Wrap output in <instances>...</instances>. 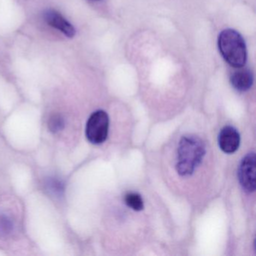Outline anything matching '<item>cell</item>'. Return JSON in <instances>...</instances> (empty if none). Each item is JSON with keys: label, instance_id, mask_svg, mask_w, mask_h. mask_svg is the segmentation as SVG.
Instances as JSON below:
<instances>
[{"label": "cell", "instance_id": "1", "mask_svg": "<svg viewBox=\"0 0 256 256\" xmlns=\"http://www.w3.org/2000/svg\"><path fill=\"white\" fill-rule=\"evenodd\" d=\"M205 154L206 146L200 138L192 134L184 136L178 145L176 172L182 176L192 174L203 161Z\"/></svg>", "mask_w": 256, "mask_h": 256}, {"label": "cell", "instance_id": "2", "mask_svg": "<svg viewBox=\"0 0 256 256\" xmlns=\"http://www.w3.org/2000/svg\"><path fill=\"white\" fill-rule=\"evenodd\" d=\"M218 46L224 60L234 68H242L246 62L247 52L242 36L234 30H224L218 36Z\"/></svg>", "mask_w": 256, "mask_h": 256}, {"label": "cell", "instance_id": "3", "mask_svg": "<svg viewBox=\"0 0 256 256\" xmlns=\"http://www.w3.org/2000/svg\"><path fill=\"white\" fill-rule=\"evenodd\" d=\"M108 128V115L104 110H96L90 116L86 124V138L94 144H102L107 139Z\"/></svg>", "mask_w": 256, "mask_h": 256}, {"label": "cell", "instance_id": "4", "mask_svg": "<svg viewBox=\"0 0 256 256\" xmlns=\"http://www.w3.org/2000/svg\"><path fill=\"white\" fill-rule=\"evenodd\" d=\"M256 154L250 152L242 158L238 168V180L242 190L248 193L256 190Z\"/></svg>", "mask_w": 256, "mask_h": 256}, {"label": "cell", "instance_id": "5", "mask_svg": "<svg viewBox=\"0 0 256 256\" xmlns=\"http://www.w3.org/2000/svg\"><path fill=\"white\" fill-rule=\"evenodd\" d=\"M218 146L226 154H233L238 150L240 142L239 132L234 127L224 126L218 134Z\"/></svg>", "mask_w": 256, "mask_h": 256}, {"label": "cell", "instance_id": "6", "mask_svg": "<svg viewBox=\"0 0 256 256\" xmlns=\"http://www.w3.org/2000/svg\"><path fill=\"white\" fill-rule=\"evenodd\" d=\"M43 17L48 24L60 31L68 38H72L76 35L74 26L58 12L52 10H47Z\"/></svg>", "mask_w": 256, "mask_h": 256}, {"label": "cell", "instance_id": "7", "mask_svg": "<svg viewBox=\"0 0 256 256\" xmlns=\"http://www.w3.org/2000/svg\"><path fill=\"white\" fill-rule=\"evenodd\" d=\"M252 72L250 70H240L235 71L230 76V82L233 88L240 92H246L251 88L253 84Z\"/></svg>", "mask_w": 256, "mask_h": 256}, {"label": "cell", "instance_id": "8", "mask_svg": "<svg viewBox=\"0 0 256 256\" xmlns=\"http://www.w3.org/2000/svg\"><path fill=\"white\" fill-rule=\"evenodd\" d=\"M46 190L55 197H62L65 191V186L60 180L50 178L46 182Z\"/></svg>", "mask_w": 256, "mask_h": 256}, {"label": "cell", "instance_id": "9", "mask_svg": "<svg viewBox=\"0 0 256 256\" xmlns=\"http://www.w3.org/2000/svg\"><path fill=\"white\" fill-rule=\"evenodd\" d=\"M125 203L128 208L136 211L144 209V202L142 196L137 192H128L125 196Z\"/></svg>", "mask_w": 256, "mask_h": 256}, {"label": "cell", "instance_id": "10", "mask_svg": "<svg viewBox=\"0 0 256 256\" xmlns=\"http://www.w3.org/2000/svg\"><path fill=\"white\" fill-rule=\"evenodd\" d=\"M14 228V223L8 216L0 214V235L6 236L12 233Z\"/></svg>", "mask_w": 256, "mask_h": 256}, {"label": "cell", "instance_id": "11", "mask_svg": "<svg viewBox=\"0 0 256 256\" xmlns=\"http://www.w3.org/2000/svg\"><path fill=\"white\" fill-rule=\"evenodd\" d=\"M65 126V120L61 115L54 114L50 116L48 122V128L54 133L62 131Z\"/></svg>", "mask_w": 256, "mask_h": 256}]
</instances>
